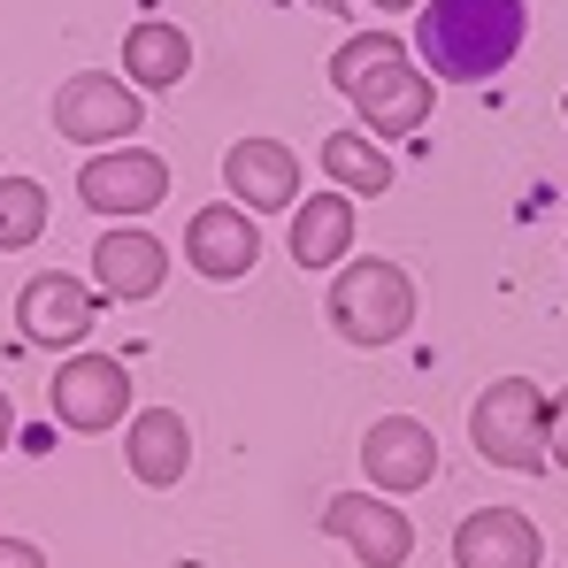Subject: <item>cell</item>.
Segmentation results:
<instances>
[{
    "mask_svg": "<svg viewBox=\"0 0 568 568\" xmlns=\"http://www.w3.org/2000/svg\"><path fill=\"white\" fill-rule=\"evenodd\" d=\"M530 39V8L523 0H423L415 23V62L438 85H484L499 78Z\"/></svg>",
    "mask_w": 568,
    "mask_h": 568,
    "instance_id": "6da1fadb",
    "label": "cell"
},
{
    "mask_svg": "<svg viewBox=\"0 0 568 568\" xmlns=\"http://www.w3.org/2000/svg\"><path fill=\"white\" fill-rule=\"evenodd\" d=\"M331 85L362 108V123L377 139H415L438 108V78L415 62V47L399 31H354L331 54Z\"/></svg>",
    "mask_w": 568,
    "mask_h": 568,
    "instance_id": "7a4b0ae2",
    "label": "cell"
},
{
    "mask_svg": "<svg viewBox=\"0 0 568 568\" xmlns=\"http://www.w3.org/2000/svg\"><path fill=\"white\" fill-rule=\"evenodd\" d=\"M323 315H331V331L346 346L377 354L392 338H407V323H415V277L399 262H384V254H354V262H338Z\"/></svg>",
    "mask_w": 568,
    "mask_h": 568,
    "instance_id": "3957f363",
    "label": "cell"
},
{
    "mask_svg": "<svg viewBox=\"0 0 568 568\" xmlns=\"http://www.w3.org/2000/svg\"><path fill=\"white\" fill-rule=\"evenodd\" d=\"M469 446L491 469L538 476L546 469V392L538 377H491L469 407Z\"/></svg>",
    "mask_w": 568,
    "mask_h": 568,
    "instance_id": "277c9868",
    "label": "cell"
},
{
    "mask_svg": "<svg viewBox=\"0 0 568 568\" xmlns=\"http://www.w3.org/2000/svg\"><path fill=\"white\" fill-rule=\"evenodd\" d=\"M54 131L70 146H123L131 131H146V100L115 70H70L54 85Z\"/></svg>",
    "mask_w": 568,
    "mask_h": 568,
    "instance_id": "5b68a950",
    "label": "cell"
},
{
    "mask_svg": "<svg viewBox=\"0 0 568 568\" xmlns=\"http://www.w3.org/2000/svg\"><path fill=\"white\" fill-rule=\"evenodd\" d=\"M78 200L108 215V223H139V215H154L162 200H170V162L154 154V146H93L85 154V170H78Z\"/></svg>",
    "mask_w": 568,
    "mask_h": 568,
    "instance_id": "8992f818",
    "label": "cell"
},
{
    "mask_svg": "<svg viewBox=\"0 0 568 568\" xmlns=\"http://www.w3.org/2000/svg\"><path fill=\"white\" fill-rule=\"evenodd\" d=\"M47 407H54L62 430L100 438V430H115V423L131 415V369H123L115 354H70V362L47 377Z\"/></svg>",
    "mask_w": 568,
    "mask_h": 568,
    "instance_id": "52a82bcc",
    "label": "cell"
},
{
    "mask_svg": "<svg viewBox=\"0 0 568 568\" xmlns=\"http://www.w3.org/2000/svg\"><path fill=\"white\" fill-rule=\"evenodd\" d=\"M323 530H331L362 568H407V554H415V523H407V507H392V499H362V491L323 499Z\"/></svg>",
    "mask_w": 568,
    "mask_h": 568,
    "instance_id": "ba28073f",
    "label": "cell"
},
{
    "mask_svg": "<svg viewBox=\"0 0 568 568\" xmlns=\"http://www.w3.org/2000/svg\"><path fill=\"white\" fill-rule=\"evenodd\" d=\"M100 323V292L70 270H47L16 292V331L31 346H85V331Z\"/></svg>",
    "mask_w": 568,
    "mask_h": 568,
    "instance_id": "9c48e42d",
    "label": "cell"
},
{
    "mask_svg": "<svg viewBox=\"0 0 568 568\" xmlns=\"http://www.w3.org/2000/svg\"><path fill=\"white\" fill-rule=\"evenodd\" d=\"M362 476L392 491V499H407V491H423L430 476H438V438H430V423L423 415H384L362 430Z\"/></svg>",
    "mask_w": 568,
    "mask_h": 568,
    "instance_id": "30bf717a",
    "label": "cell"
},
{
    "mask_svg": "<svg viewBox=\"0 0 568 568\" xmlns=\"http://www.w3.org/2000/svg\"><path fill=\"white\" fill-rule=\"evenodd\" d=\"M185 262L207 284H239L254 262H262V223H254L239 200L192 207V223H185Z\"/></svg>",
    "mask_w": 568,
    "mask_h": 568,
    "instance_id": "8fae6325",
    "label": "cell"
},
{
    "mask_svg": "<svg viewBox=\"0 0 568 568\" xmlns=\"http://www.w3.org/2000/svg\"><path fill=\"white\" fill-rule=\"evenodd\" d=\"M170 277V246L139 223H108L93 246V292L100 300H154Z\"/></svg>",
    "mask_w": 568,
    "mask_h": 568,
    "instance_id": "7c38bea8",
    "label": "cell"
},
{
    "mask_svg": "<svg viewBox=\"0 0 568 568\" xmlns=\"http://www.w3.org/2000/svg\"><path fill=\"white\" fill-rule=\"evenodd\" d=\"M546 538L523 507H476L454 530V568H538Z\"/></svg>",
    "mask_w": 568,
    "mask_h": 568,
    "instance_id": "4fadbf2b",
    "label": "cell"
},
{
    "mask_svg": "<svg viewBox=\"0 0 568 568\" xmlns=\"http://www.w3.org/2000/svg\"><path fill=\"white\" fill-rule=\"evenodd\" d=\"M223 185L246 200V215H277L300 200V154L284 139H239L223 154Z\"/></svg>",
    "mask_w": 568,
    "mask_h": 568,
    "instance_id": "5bb4252c",
    "label": "cell"
},
{
    "mask_svg": "<svg viewBox=\"0 0 568 568\" xmlns=\"http://www.w3.org/2000/svg\"><path fill=\"white\" fill-rule=\"evenodd\" d=\"M123 462H131V476L146 491H170L192 469V423L178 407H139L131 430H123Z\"/></svg>",
    "mask_w": 568,
    "mask_h": 568,
    "instance_id": "9a60e30c",
    "label": "cell"
},
{
    "mask_svg": "<svg viewBox=\"0 0 568 568\" xmlns=\"http://www.w3.org/2000/svg\"><path fill=\"white\" fill-rule=\"evenodd\" d=\"M192 78V39L170 23V16H139L123 31V85L139 93H178Z\"/></svg>",
    "mask_w": 568,
    "mask_h": 568,
    "instance_id": "2e32d148",
    "label": "cell"
},
{
    "mask_svg": "<svg viewBox=\"0 0 568 568\" xmlns=\"http://www.w3.org/2000/svg\"><path fill=\"white\" fill-rule=\"evenodd\" d=\"M354 254V192H307L292 215V262L300 270H338Z\"/></svg>",
    "mask_w": 568,
    "mask_h": 568,
    "instance_id": "e0dca14e",
    "label": "cell"
},
{
    "mask_svg": "<svg viewBox=\"0 0 568 568\" xmlns=\"http://www.w3.org/2000/svg\"><path fill=\"white\" fill-rule=\"evenodd\" d=\"M323 178L338 192L377 200V192H392V154H384L369 131H331V139H323Z\"/></svg>",
    "mask_w": 568,
    "mask_h": 568,
    "instance_id": "ac0fdd59",
    "label": "cell"
},
{
    "mask_svg": "<svg viewBox=\"0 0 568 568\" xmlns=\"http://www.w3.org/2000/svg\"><path fill=\"white\" fill-rule=\"evenodd\" d=\"M39 239H47V185L0 178V254H31Z\"/></svg>",
    "mask_w": 568,
    "mask_h": 568,
    "instance_id": "d6986e66",
    "label": "cell"
},
{
    "mask_svg": "<svg viewBox=\"0 0 568 568\" xmlns=\"http://www.w3.org/2000/svg\"><path fill=\"white\" fill-rule=\"evenodd\" d=\"M546 462H554V469H568V392H554V399H546Z\"/></svg>",
    "mask_w": 568,
    "mask_h": 568,
    "instance_id": "ffe728a7",
    "label": "cell"
},
{
    "mask_svg": "<svg viewBox=\"0 0 568 568\" xmlns=\"http://www.w3.org/2000/svg\"><path fill=\"white\" fill-rule=\"evenodd\" d=\"M0 568H54L31 538H0Z\"/></svg>",
    "mask_w": 568,
    "mask_h": 568,
    "instance_id": "44dd1931",
    "label": "cell"
},
{
    "mask_svg": "<svg viewBox=\"0 0 568 568\" xmlns=\"http://www.w3.org/2000/svg\"><path fill=\"white\" fill-rule=\"evenodd\" d=\"M8 438H16V399L0 392V454H8Z\"/></svg>",
    "mask_w": 568,
    "mask_h": 568,
    "instance_id": "7402d4cb",
    "label": "cell"
},
{
    "mask_svg": "<svg viewBox=\"0 0 568 568\" xmlns=\"http://www.w3.org/2000/svg\"><path fill=\"white\" fill-rule=\"evenodd\" d=\"M292 8H323V16H346L354 0H292Z\"/></svg>",
    "mask_w": 568,
    "mask_h": 568,
    "instance_id": "603a6c76",
    "label": "cell"
},
{
    "mask_svg": "<svg viewBox=\"0 0 568 568\" xmlns=\"http://www.w3.org/2000/svg\"><path fill=\"white\" fill-rule=\"evenodd\" d=\"M369 8H423V0H369Z\"/></svg>",
    "mask_w": 568,
    "mask_h": 568,
    "instance_id": "cb8c5ba5",
    "label": "cell"
},
{
    "mask_svg": "<svg viewBox=\"0 0 568 568\" xmlns=\"http://www.w3.org/2000/svg\"><path fill=\"white\" fill-rule=\"evenodd\" d=\"M561 115H568V93H561Z\"/></svg>",
    "mask_w": 568,
    "mask_h": 568,
    "instance_id": "d4e9b609",
    "label": "cell"
}]
</instances>
